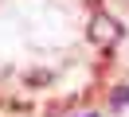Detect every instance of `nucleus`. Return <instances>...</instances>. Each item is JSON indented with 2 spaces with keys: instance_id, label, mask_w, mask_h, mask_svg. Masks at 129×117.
<instances>
[{
  "instance_id": "1",
  "label": "nucleus",
  "mask_w": 129,
  "mask_h": 117,
  "mask_svg": "<svg viewBox=\"0 0 129 117\" xmlns=\"http://www.w3.org/2000/svg\"><path fill=\"white\" fill-rule=\"evenodd\" d=\"M90 39L102 43V47L117 43V39H121V23L113 20V16H94V20H90Z\"/></svg>"
},
{
  "instance_id": "2",
  "label": "nucleus",
  "mask_w": 129,
  "mask_h": 117,
  "mask_svg": "<svg viewBox=\"0 0 129 117\" xmlns=\"http://www.w3.org/2000/svg\"><path fill=\"white\" fill-rule=\"evenodd\" d=\"M110 101H113V105H129V86H117Z\"/></svg>"
}]
</instances>
